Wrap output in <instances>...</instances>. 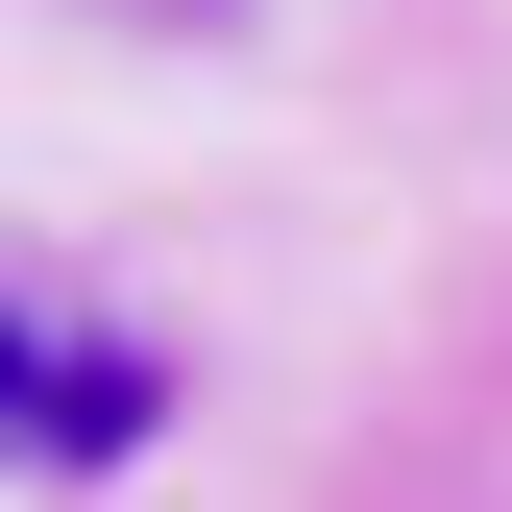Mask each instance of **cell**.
Returning <instances> with one entry per match:
<instances>
[{
	"instance_id": "cell-1",
	"label": "cell",
	"mask_w": 512,
	"mask_h": 512,
	"mask_svg": "<svg viewBox=\"0 0 512 512\" xmlns=\"http://www.w3.org/2000/svg\"><path fill=\"white\" fill-rule=\"evenodd\" d=\"M25 439H49V464H122V439H147V366L49 317V342H25Z\"/></svg>"
},
{
	"instance_id": "cell-2",
	"label": "cell",
	"mask_w": 512,
	"mask_h": 512,
	"mask_svg": "<svg viewBox=\"0 0 512 512\" xmlns=\"http://www.w3.org/2000/svg\"><path fill=\"white\" fill-rule=\"evenodd\" d=\"M171 25H220V0H171Z\"/></svg>"
}]
</instances>
